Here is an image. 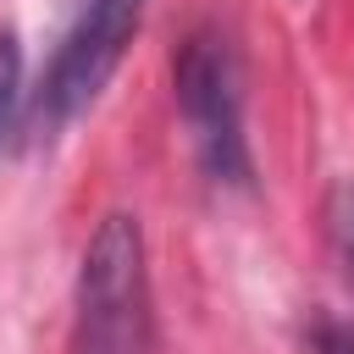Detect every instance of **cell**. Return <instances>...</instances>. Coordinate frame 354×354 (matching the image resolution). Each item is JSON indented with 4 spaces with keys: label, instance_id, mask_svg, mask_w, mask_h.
I'll return each mask as SVG.
<instances>
[{
    "label": "cell",
    "instance_id": "obj_6",
    "mask_svg": "<svg viewBox=\"0 0 354 354\" xmlns=\"http://www.w3.org/2000/svg\"><path fill=\"white\" fill-rule=\"evenodd\" d=\"M310 343H315V354H354V326L348 321H321L310 332Z\"/></svg>",
    "mask_w": 354,
    "mask_h": 354
},
{
    "label": "cell",
    "instance_id": "obj_5",
    "mask_svg": "<svg viewBox=\"0 0 354 354\" xmlns=\"http://www.w3.org/2000/svg\"><path fill=\"white\" fill-rule=\"evenodd\" d=\"M17 111H22V44L11 28H0V138L11 133Z\"/></svg>",
    "mask_w": 354,
    "mask_h": 354
},
{
    "label": "cell",
    "instance_id": "obj_1",
    "mask_svg": "<svg viewBox=\"0 0 354 354\" xmlns=\"http://www.w3.org/2000/svg\"><path fill=\"white\" fill-rule=\"evenodd\" d=\"M72 354H160L149 249L138 216L127 210H111L77 260Z\"/></svg>",
    "mask_w": 354,
    "mask_h": 354
},
{
    "label": "cell",
    "instance_id": "obj_3",
    "mask_svg": "<svg viewBox=\"0 0 354 354\" xmlns=\"http://www.w3.org/2000/svg\"><path fill=\"white\" fill-rule=\"evenodd\" d=\"M144 6L149 0H88L77 11V22L55 44L39 88L22 100V122H28L33 138H55L61 127H72L105 94V83L116 77V66H122V55L138 33Z\"/></svg>",
    "mask_w": 354,
    "mask_h": 354
},
{
    "label": "cell",
    "instance_id": "obj_2",
    "mask_svg": "<svg viewBox=\"0 0 354 354\" xmlns=\"http://www.w3.org/2000/svg\"><path fill=\"white\" fill-rule=\"evenodd\" d=\"M171 94L177 116L188 127V144L205 166V177L227 188L254 183L249 133H243V61L221 28H194L171 61Z\"/></svg>",
    "mask_w": 354,
    "mask_h": 354
},
{
    "label": "cell",
    "instance_id": "obj_4",
    "mask_svg": "<svg viewBox=\"0 0 354 354\" xmlns=\"http://www.w3.org/2000/svg\"><path fill=\"white\" fill-rule=\"evenodd\" d=\"M321 227H326V249L354 293V177H337L321 199Z\"/></svg>",
    "mask_w": 354,
    "mask_h": 354
}]
</instances>
